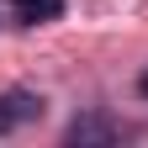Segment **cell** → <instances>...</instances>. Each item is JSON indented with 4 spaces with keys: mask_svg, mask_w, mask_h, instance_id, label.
<instances>
[{
    "mask_svg": "<svg viewBox=\"0 0 148 148\" xmlns=\"http://www.w3.org/2000/svg\"><path fill=\"white\" fill-rule=\"evenodd\" d=\"M116 138H122V122L106 116V111H79V116L64 127V143H74V148H106Z\"/></svg>",
    "mask_w": 148,
    "mask_h": 148,
    "instance_id": "obj_1",
    "label": "cell"
},
{
    "mask_svg": "<svg viewBox=\"0 0 148 148\" xmlns=\"http://www.w3.org/2000/svg\"><path fill=\"white\" fill-rule=\"evenodd\" d=\"M42 116V95L37 90H0V138H11L16 127Z\"/></svg>",
    "mask_w": 148,
    "mask_h": 148,
    "instance_id": "obj_2",
    "label": "cell"
},
{
    "mask_svg": "<svg viewBox=\"0 0 148 148\" xmlns=\"http://www.w3.org/2000/svg\"><path fill=\"white\" fill-rule=\"evenodd\" d=\"M16 5V16H21L27 27H42V21H53V16L64 11V0H11Z\"/></svg>",
    "mask_w": 148,
    "mask_h": 148,
    "instance_id": "obj_3",
    "label": "cell"
},
{
    "mask_svg": "<svg viewBox=\"0 0 148 148\" xmlns=\"http://www.w3.org/2000/svg\"><path fill=\"white\" fill-rule=\"evenodd\" d=\"M138 90H143V95H148V69H143V79H138Z\"/></svg>",
    "mask_w": 148,
    "mask_h": 148,
    "instance_id": "obj_4",
    "label": "cell"
}]
</instances>
